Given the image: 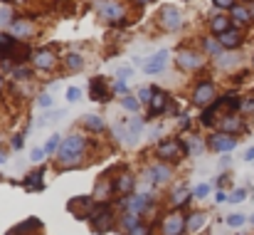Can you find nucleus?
<instances>
[{
  "label": "nucleus",
  "mask_w": 254,
  "mask_h": 235,
  "mask_svg": "<svg viewBox=\"0 0 254 235\" xmlns=\"http://www.w3.org/2000/svg\"><path fill=\"white\" fill-rule=\"evenodd\" d=\"M82 151H84V139L74 134V136L64 139V144L60 146V158H62V163H74L82 156Z\"/></svg>",
  "instance_id": "f257e3e1"
},
{
  "label": "nucleus",
  "mask_w": 254,
  "mask_h": 235,
  "mask_svg": "<svg viewBox=\"0 0 254 235\" xmlns=\"http://www.w3.org/2000/svg\"><path fill=\"white\" fill-rule=\"evenodd\" d=\"M166 65H168V52H166V50H158L151 60L143 62V72H146V75H158V72L166 70Z\"/></svg>",
  "instance_id": "f03ea898"
},
{
  "label": "nucleus",
  "mask_w": 254,
  "mask_h": 235,
  "mask_svg": "<svg viewBox=\"0 0 254 235\" xmlns=\"http://www.w3.org/2000/svg\"><path fill=\"white\" fill-rule=\"evenodd\" d=\"M161 20H163V25L168 27V30H178L180 27V12H178V7H163L161 10Z\"/></svg>",
  "instance_id": "7ed1b4c3"
},
{
  "label": "nucleus",
  "mask_w": 254,
  "mask_h": 235,
  "mask_svg": "<svg viewBox=\"0 0 254 235\" xmlns=\"http://www.w3.org/2000/svg\"><path fill=\"white\" fill-rule=\"evenodd\" d=\"M89 94H91V99H94V102H106L109 92H106V84H104V79H101V77H94V79H91V84H89Z\"/></svg>",
  "instance_id": "20e7f679"
},
{
  "label": "nucleus",
  "mask_w": 254,
  "mask_h": 235,
  "mask_svg": "<svg viewBox=\"0 0 254 235\" xmlns=\"http://www.w3.org/2000/svg\"><path fill=\"white\" fill-rule=\"evenodd\" d=\"M178 65H180V67H185V70H197V67L202 65V57H200V55H195V52H180Z\"/></svg>",
  "instance_id": "39448f33"
},
{
  "label": "nucleus",
  "mask_w": 254,
  "mask_h": 235,
  "mask_svg": "<svg viewBox=\"0 0 254 235\" xmlns=\"http://www.w3.org/2000/svg\"><path fill=\"white\" fill-rule=\"evenodd\" d=\"M212 146H215L217 151H232V149L237 146V141L230 139V136H225V134H217V136L212 139Z\"/></svg>",
  "instance_id": "423d86ee"
},
{
  "label": "nucleus",
  "mask_w": 254,
  "mask_h": 235,
  "mask_svg": "<svg viewBox=\"0 0 254 235\" xmlns=\"http://www.w3.org/2000/svg\"><path fill=\"white\" fill-rule=\"evenodd\" d=\"M212 94H215L212 84H200V87L195 89V102H197V104H207V102L212 99Z\"/></svg>",
  "instance_id": "0eeeda50"
},
{
  "label": "nucleus",
  "mask_w": 254,
  "mask_h": 235,
  "mask_svg": "<svg viewBox=\"0 0 254 235\" xmlns=\"http://www.w3.org/2000/svg\"><path fill=\"white\" fill-rule=\"evenodd\" d=\"M220 45H222V47H230V50L237 47V45H240V32H235V30L222 32V35H220Z\"/></svg>",
  "instance_id": "6e6552de"
},
{
  "label": "nucleus",
  "mask_w": 254,
  "mask_h": 235,
  "mask_svg": "<svg viewBox=\"0 0 254 235\" xmlns=\"http://www.w3.org/2000/svg\"><path fill=\"white\" fill-rule=\"evenodd\" d=\"M183 231V218L180 216H170L168 223H166V235H178Z\"/></svg>",
  "instance_id": "1a4fd4ad"
},
{
  "label": "nucleus",
  "mask_w": 254,
  "mask_h": 235,
  "mask_svg": "<svg viewBox=\"0 0 254 235\" xmlns=\"http://www.w3.org/2000/svg\"><path fill=\"white\" fill-rule=\"evenodd\" d=\"M35 65H37V67H45V70H50V67L55 65V57H52V52H37V55H35Z\"/></svg>",
  "instance_id": "9d476101"
},
{
  "label": "nucleus",
  "mask_w": 254,
  "mask_h": 235,
  "mask_svg": "<svg viewBox=\"0 0 254 235\" xmlns=\"http://www.w3.org/2000/svg\"><path fill=\"white\" fill-rule=\"evenodd\" d=\"M101 12H104L106 17H111V20H119V17L124 15V7H119V5H111V2H106V5L101 7Z\"/></svg>",
  "instance_id": "9b49d317"
},
{
  "label": "nucleus",
  "mask_w": 254,
  "mask_h": 235,
  "mask_svg": "<svg viewBox=\"0 0 254 235\" xmlns=\"http://www.w3.org/2000/svg\"><path fill=\"white\" fill-rule=\"evenodd\" d=\"M128 141H136L138 134H141V119H128Z\"/></svg>",
  "instance_id": "f8f14e48"
},
{
  "label": "nucleus",
  "mask_w": 254,
  "mask_h": 235,
  "mask_svg": "<svg viewBox=\"0 0 254 235\" xmlns=\"http://www.w3.org/2000/svg\"><path fill=\"white\" fill-rule=\"evenodd\" d=\"M84 124L89 129H94V131H101V129H104V119H99V117H94V114L84 117Z\"/></svg>",
  "instance_id": "ddd939ff"
},
{
  "label": "nucleus",
  "mask_w": 254,
  "mask_h": 235,
  "mask_svg": "<svg viewBox=\"0 0 254 235\" xmlns=\"http://www.w3.org/2000/svg\"><path fill=\"white\" fill-rule=\"evenodd\" d=\"M227 27H230V20H227V17H215V20H212V30H215V32L222 35V32H227Z\"/></svg>",
  "instance_id": "4468645a"
},
{
  "label": "nucleus",
  "mask_w": 254,
  "mask_h": 235,
  "mask_svg": "<svg viewBox=\"0 0 254 235\" xmlns=\"http://www.w3.org/2000/svg\"><path fill=\"white\" fill-rule=\"evenodd\" d=\"M168 176H170V171H168V168H163V166L151 168V178H153V181H166Z\"/></svg>",
  "instance_id": "2eb2a0df"
},
{
  "label": "nucleus",
  "mask_w": 254,
  "mask_h": 235,
  "mask_svg": "<svg viewBox=\"0 0 254 235\" xmlns=\"http://www.w3.org/2000/svg\"><path fill=\"white\" fill-rule=\"evenodd\" d=\"M163 104H166V97H163L161 92H156V94H153V107H151V114H158V112L163 109Z\"/></svg>",
  "instance_id": "dca6fc26"
},
{
  "label": "nucleus",
  "mask_w": 254,
  "mask_h": 235,
  "mask_svg": "<svg viewBox=\"0 0 254 235\" xmlns=\"http://www.w3.org/2000/svg\"><path fill=\"white\" fill-rule=\"evenodd\" d=\"M42 171H35L32 176H30V181H27V188H42Z\"/></svg>",
  "instance_id": "f3484780"
},
{
  "label": "nucleus",
  "mask_w": 254,
  "mask_h": 235,
  "mask_svg": "<svg viewBox=\"0 0 254 235\" xmlns=\"http://www.w3.org/2000/svg\"><path fill=\"white\" fill-rule=\"evenodd\" d=\"M12 25V10L10 7H0V27Z\"/></svg>",
  "instance_id": "a211bd4d"
},
{
  "label": "nucleus",
  "mask_w": 254,
  "mask_h": 235,
  "mask_svg": "<svg viewBox=\"0 0 254 235\" xmlns=\"http://www.w3.org/2000/svg\"><path fill=\"white\" fill-rule=\"evenodd\" d=\"M121 102H124V107H126L128 112H136V109H138V104H141V102H138V97H124Z\"/></svg>",
  "instance_id": "6ab92c4d"
},
{
  "label": "nucleus",
  "mask_w": 254,
  "mask_h": 235,
  "mask_svg": "<svg viewBox=\"0 0 254 235\" xmlns=\"http://www.w3.org/2000/svg\"><path fill=\"white\" fill-rule=\"evenodd\" d=\"M60 139H62L60 134H55V136H50V141L45 144V151H47V154H52V151H55V149L60 146Z\"/></svg>",
  "instance_id": "aec40b11"
},
{
  "label": "nucleus",
  "mask_w": 254,
  "mask_h": 235,
  "mask_svg": "<svg viewBox=\"0 0 254 235\" xmlns=\"http://www.w3.org/2000/svg\"><path fill=\"white\" fill-rule=\"evenodd\" d=\"M202 226H205V216H192V221L188 223V228H190V231H200Z\"/></svg>",
  "instance_id": "412c9836"
},
{
  "label": "nucleus",
  "mask_w": 254,
  "mask_h": 235,
  "mask_svg": "<svg viewBox=\"0 0 254 235\" xmlns=\"http://www.w3.org/2000/svg\"><path fill=\"white\" fill-rule=\"evenodd\" d=\"M232 12H235V20H237V22H247V20H250V12H247L245 7H235Z\"/></svg>",
  "instance_id": "4be33fe9"
},
{
  "label": "nucleus",
  "mask_w": 254,
  "mask_h": 235,
  "mask_svg": "<svg viewBox=\"0 0 254 235\" xmlns=\"http://www.w3.org/2000/svg\"><path fill=\"white\" fill-rule=\"evenodd\" d=\"M37 104H40L42 109H50V107L55 104V99H52V94H40V99H37Z\"/></svg>",
  "instance_id": "5701e85b"
},
{
  "label": "nucleus",
  "mask_w": 254,
  "mask_h": 235,
  "mask_svg": "<svg viewBox=\"0 0 254 235\" xmlns=\"http://www.w3.org/2000/svg\"><path fill=\"white\" fill-rule=\"evenodd\" d=\"M146 203H148V201H146V196H136V198L131 201V208H133V213H136V211H141V208H146Z\"/></svg>",
  "instance_id": "b1692460"
},
{
  "label": "nucleus",
  "mask_w": 254,
  "mask_h": 235,
  "mask_svg": "<svg viewBox=\"0 0 254 235\" xmlns=\"http://www.w3.org/2000/svg\"><path fill=\"white\" fill-rule=\"evenodd\" d=\"M227 226H232V228H240V226H245V216H240V213L230 216V218H227Z\"/></svg>",
  "instance_id": "393cba45"
},
{
  "label": "nucleus",
  "mask_w": 254,
  "mask_h": 235,
  "mask_svg": "<svg viewBox=\"0 0 254 235\" xmlns=\"http://www.w3.org/2000/svg\"><path fill=\"white\" fill-rule=\"evenodd\" d=\"M79 97H82V92H79L77 87H69V89H67V102L74 104V102H79Z\"/></svg>",
  "instance_id": "a878e982"
},
{
  "label": "nucleus",
  "mask_w": 254,
  "mask_h": 235,
  "mask_svg": "<svg viewBox=\"0 0 254 235\" xmlns=\"http://www.w3.org/2000/svg\"><path fill=\"white\" fill-rule=\"evenodd\" d=\"M156 92L153 89H148V87H143L141 92H138V102H151V97H153Z\"/></svg>",
  "instance_id": "bb28decb"
},
{
  "label": "nucleus",
  "mask_w": 254,
  "mask_h": 235,
  "mask_svg": "<svg viewBox=\"0 0 254 235\" xmlns=\"http://www.w3.org/2000/svg\"><path fill=\"white\" fill-rule=\"evenodd\" d=\"M12 30H15V35H27V32H30V25H25V22H15Z\"/></svg>",
  "instance_id": "cd10ccee"
},
{
  "label": "nucleus",
  "mask_w": 254,
  "mask_h": 235,
  "mask_svg": "<svg viewBox=\"0 0 254 235\" xmlns=\"http://www.w3.org/2000/svg\"><path fill=\"white\" fill-rule=\"evenodd\" d=\"M67 65H69L72 70H77V67H82V57H79V55H69V57H67Z\"/></svg>",
  "instance_id": "c85d7f7f"
},
{
  "label": "nucleus",
  "mask_w": 254,
  "mask_h": 235,
  "mask_svg": "<svg viewBox=\"0 0 254 235\" xmlns=\"http://www.w3.org/2000/svg\"><path fill=\"white\" fill-rule=\"evenodd\" d=\"M207 193H210V186H207V183H200V186L195 188V198H205Z\"/></svg>",
  "instance_id": "c756f323"
},
{
  "label": "nucleus",
  "mask_w": 254,
  "mask_h": 235,
  "mask_svg": "<svg viewBox=\"0 0 254 235\" xmlns=\"http://www.w3.org/2000/svg\"><path fill=\"white\" fill-rule=\"evenodd\" d=\"M161 154L163 156H175L178 154V146L175 144H166V146H161Z\"/></svg>",
  "instance_id": "7c9ffc66"
},
{
  "label": "nucleus",
  "mask_w": 254,
  "mask_h": 235,
  "mask_svg": "<svg viewBox=\"0 0 254 235\" xmlns=\"http://www.w3.org/2000/svg\"><path fill=\"white\" fill-rule=\"evenodd\" d=\"M245 198H247V193H245V191H235V193L230 196V201H232V203H242Z\"/></svg>",
  "instance_id": "2f4dec72"
},
{
  "label": "nucleus",
  "mask_w": 254,
  "mask_h": 235,
  "mask_svg": "<svg viewBox=\"0 0 254 235\" xmlns=\"http://www.w3.org/2000/svg\"><path fill=\"white\" fill-rule=\"evenodd\" d=\"M114 89H116V92H119V94H126V92H128V84H126V82H124V79H119V82H116V84H114Z\"/></svg>",
  "instance_id": "473e14b6"
},
{
  "label": "nucleus",
  "mask_w": 254,
  "mask_h": 235,
  "mask_svg": "<svg viewBox=\"0 0 254 235\" xmlns=\"http://www.w3.org/2000/svg\"><path fill=\"white\" fill-rule=\"evenodd\" d=\"M225 129H227V131H235V129H240V121H237V119H227V121H225Z\"/></svg>",
  "instance_id": "72a5a7b5"
},
{
  "label": "nucleus",
  "mask_w": 254,
  "mask_h": 235,
  "mask_svg": "<svg viewBox=\"0 0 254 235\" xmlns=\"http://www.w3.org/2000/svg\"><path fill=\"white\" fill-rule=\"evenodd\" d=\"M205 47H207V52H217L222 45H220V42H212V40H207V42H205Z\"/></svg>",
  "instance_id": "f704fd0d"
},
{
  "label": "nucleus",
  "mask_w": 254,
  "mask_h": 235,
  "mask_svg": "<svg viewBox=\"0 0 254 235\" xmlns=\"http://www.w3.org/2000/svg\"><path fill=\"white\" fill-rule=\"evenodd\" d=\"M45 156H47V151H45V149H35V151H32V161H42Z\"/></svg>",
  "instance_id": "c9c22d12"
},
{
  "label": "nucleus",
  "mask_w": 254,
  "mask_h": 235,
  "mask_svg": "<svg viewBox=\"0 0 254 235\" xmlns=\"http://www.w3.org/2000/svg\"><path fill=\"white\" fill-rule=\"evenodd\" d=\"M217 7H235V0H212Z\"/></svg>",
  "instance_id": "e433bc0d"
},
{
  "label": "nucleus",
  "mask_w": 254,
  "mask_h": 235,
  "mask_svg": "<svg viewBox=\"0 0 254 235\" xmlns=\"http://www.w3.org/2000/svg\"><path fill=\"white\" fill-rule=\"evenodd\" d=\"M116 77L124 79V77H131V67H121L119 72H116Z\"/></svg>",
  "instance_id": "4c0bfd02"
},
{
  "label": "nucleus",
  "mask_w": 254,
  "mask_h": 235,
  "mask_svg": "<svg viewBox=\"0 0 254 235\" xmlns=\"http://www.w3.org/2000/svg\"><path fill=\"white\" fill-rule=\"evenodd\" d=\"M126 226H128V228H136V213H128V216H126Z\"/></svg>",
  "instance_id": "58836bf2"
},
{
  "label": "nucleus",
  "mask_w": 254,
  "mask_h": 235,
  "mask_svg": "<svg viewBox=\"0 0 254 235\" xmlns=\"http://www.w3.org/2000/svg\"><path fill=\"white\" fill-rule=\"evenodd\" d=\"M119 186H121V188H124V191H128V188H131V178H128V176H124V178H121V183H119Z\"/></svg>",
  "instance_id": "ea45409f"
},
{
  "label": "nucleus",
  "mask_w": 254,
  "mask_h": 235,
  "mask_svg": "<svg viewBox=\"0 0 254 235\" xmlns=\"http://www.w3.org/2000/svg\"><path fill=\"white\" fill-rule=\"evenodd\" d=\"M173 201H175V203H183V201H185V193H180V191H178V193H175V198H173Z\"/></svg>",
  "instance_id": "a19ab883"
},
{
  "label": "nucleus",
  "mask_w": 254,
  "mask_h": 235,
  "mask_svg": "<svg viewBox=\"0 0 254 235\" xmlns=\"http://www.w3.org/2000/svg\"><path fill=\"white\" fill-rule=\"evenodd\" d=\"M225 201H230V198H227V196L220 191V193H217V203H225Z\"/></svg>",
  "instance_id": "79ce46f5"
},
{
  "label": "nucleus",
  "mask_w": 254,
  "mask_h": 235,
  "mask_svg": "<svg viewBox=\"0 0 254 235\" xmlns=\"http://www.w3.org/2000/svg\"><path fill=\"white\" fill-rule=\"evenodd\" d=\"M12 146H15V149H20V146H22V136H17V139L12 141Z\"/></svg>",
  "instance_id": "37998d69"
},
{
  "label": "nucleus",
  "mask_w": 254,
  "mask_h": 235,
  "mask_svg": "<svg viewBox=\"0 0 254 235\" xmlns=\"http://www.w3.org/2000/svg\"><path fill=\"white\" fill-rule=\"evenodd\" d=\"M131 235H146V228H133V233Z\"/></svg>",
  "instance_id": "c03bdc74"
},
{
  "label": "nucleus",
  "mask_w": 254,
  "mask_h": 235,
  "mask_svg": "<svg viewBox=\"0 0 254 235\" xmlns=\"http://www.w3.org/2000/svg\"><path fill=\"white\" fill-rule=\"evenodd\" d=\"M245 158H247V161H254V149H250V151L245 154Z\"/></svg>",
  "instance_id": "a18cd8bd"
},
{
  "label": "nucleus",
  "mask_w": 254,
  "mask_h": 235,
  "mask_svg": "<svg viewBox=\"0 0 254 235\" xmlns=\"http://www.w3.org/2000/svg\"><path fill=\"white\" fill-rule=\"evenodd\" d=\"M0 163H5V156H2V154H0Z\"/></svg>",
  "instance_id": "49530a36"
},
{
  "label": "nucleus",
  "mask_w": 254,
  "mask_h": 235,
  "mask_svg": "<svg viewBox=\"0 0 254 235\" xmlns=\"http://www.w3.org/2000/svg\"><path fill=\"white\" fill-rule=\"evenodd\" d=\"M141 2H148V0H141Z\"/></svg>",
  "instance_id": "de8ad7c7"
},
{
  "label": "nucleus",
  "mask_w": 254,
  "mask_h": 235,
  "mask_svg": "<svg viewBox=\"0 0 254 235\" xmlns=\"http://www.w3.org/2000/svg\"><path fill=\"white\" fill-rule=\"evenodd\" d=\"M252 223H254V216H252Z\"/></svg>",
  "instance_id": "09e8293b"
}]
</instances>
